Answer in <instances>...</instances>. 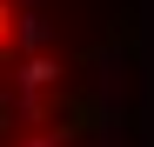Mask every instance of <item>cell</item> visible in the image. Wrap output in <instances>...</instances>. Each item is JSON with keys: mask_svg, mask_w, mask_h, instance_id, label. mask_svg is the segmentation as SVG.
I'll return each mask as SVG.
<instances>
[{"mask_svg": "<svg viewBox=\"0 0 154 147\" xmlns=\"http://www.w3.org/2000/svg\"><path fill=\"white\" fill-rule=\"evenodd\" d=\"M20 87H27V94L60 87V60H54V54H27V60H20Z\"/></svg>", "mask_w": 154, "mask_h": 147, "instance_id": "cell-1", "label": "cell"}, {"mask_svg": "<svg viewBox=\"0 0 154 147\" xmlns=\"http://www.w3.org/2000/svg\"><path fill=\"white\" fill-rule=\"evenodd\" d=\"M27 147H60V140H54V134H34V140H27Z\"/></svg>", "mask_w": 154, "mask_h": 147, "instance_id": "cell-3", "label": "cell"}, {"mask_svg": "<svg viewBox=\"0 0 154 147\" xmlns=\"http://www.w3.org/2000/svg\"><path fill=\"white\" fill-rule=\"evenodd\" d=\"M47 47V20L40 14H20V54H40Z\"/></svg>", "mask_w": 154, "mask_h": 147, "instance_id": "cell-2", "label": "cell"}, {"mask_svg": "<svg viewBox=\"0 0 154 147\" xmlns=\"http://www.w3.org/2000/svg\"><path fill=\"white\" fill-rule=\"evenodd\" d=\"M7 20H14V14H7V0H0V40H7Z\"/></svg>", "mask_w": 154, "mask_h": 147, "instance_id": "cell-4", "label": "cell"}]
</instances>
